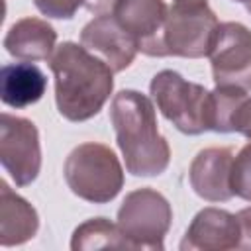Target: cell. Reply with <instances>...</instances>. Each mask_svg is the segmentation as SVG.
Returning <instances> with one entry per match:
<instances>
[{"label":"cell","instance_id":"cell-1","mask_svg":"<svg viewBox=\"0 0 251 251\" xmlns=\"http://www.w3.org/2000/svg\"><path fill=\"white\" fill-rule=\"evenodd\" d=\"M55 78V104L69 122L94 118L114 90V71L75 41H63L49 57Z\"/></svg>","mask_w":251,"mask_h":251},{"label":"cell","instance_id":"cell-2","mask_svg":"<svg viewBox=\"0 0 251 251\" xmlns=\"http://www.w3.org/2000/svg\"><path fill=\"white\" fill-rule=\"evenodd\" d=\"M110 122L126 171L133 176H157L171 163L169 141L159 133L155 104L139 90H120L110 102Z\"/></svg>","mask_w":251,"mask_h":251},{"label":"cell","instance_id":"cell-3","mask_svg":"<svg viewBox=\"0 0 251 251\" xmlns=\"http://www.w3.org/2000/svg\"><path fill=\"white\" fill-rule=\"evenodd\" d=\"M63 175L71 192L92 204H106L124 188L120 159L108 145L98 141L76 145L65 159Z\"/></svg>","mask_w":251,"mask_h":251},{"label":"cell","instance_id":"cell-4","mask_svg":"<svg viewBox=\"0 0 251 251\" xmlns=\"http://www.w3.org/2000/svg\"><path fill=\"white\" fill-rule=\"evenodd\" d=\"M149 92L159 112L186 135H200L208 129L210 90L198 82L182 78L176 71H159L149 84Z\"/></svg>","mask_w":251,"mask_h":251},{"label":"cell","instance_id":"cell-5","mask_svg":"<svg viewBox=\"0 0 251 251\" xmlns=\"http://www.w3.org/2000/svg\"><path fill=\"white\" fill-rule=\"evenodd\" d=\"M171 222L173 208L169 200L149 186L127 192L118 210V226L133 249H163Z\"/></svg>","mask_w":251,"mask_h":251},{"label":"cell","instance_id":"cell-6","mask_svg":"<svg viewBox=\"0 0 251 251\" xmlns=\"http://www.w3.org/2000/svg\"><path fill=\"white\" fill-rule=\"evenodd\" d=\"M220 22L206 6L171 4L163 27V57H208Z\"/></svg>","mask_w":251,"mask_h":251},{"label":"cell","instance_id":"cell-7","mask_svg":"<svg viewBox=\"0 0 251 251\" xmlns=\"http://www.w3.org/2000/svg\"><path fill=\"white\" fill-rule=\"evenodd\" d=\"M0 163L16 186H29L41 171L37 126L20 116H0Z\"/></svg>","mask_w":251,"mask_h":251},{"label":"cell","instance_id":"cell-8","mask_svg":"<svg viewBox=\"0 0 251 251\" xmlns=\"http://www.w3.org/2000/svg\"><path fill=\"white\" fill-rule=\"evenodd\" d=\"M208 57L216 86L251 90V29L247 25L239 22L220 24Z\"/></svg>","mask_w":251,"mask_h":251},{"label":"cell","instance_id":"cell-9","mask_svg":"<svg viewBox=\"0 0 251 251\" xmlns=\"http://www.w3.org/2000/svg\"><path fill=\"white\" fill-rule=\"evenodd\" d=\"M169 14L165 0H118L112 16L137 41L147 57H163V27Z\"/></svg>","mask_w":251,"mask_h":251},{"label":"cell","instance_id":"cell-10","mask_svg":"<svg viewBox=\"0 0 251 251\" xmlns=\"http://www.w3.org/2000/svg\"><path fill=\"white\" fill-rule=\"evenodd\" d=\"M80 45L102 59L114 73L126 71L139 51L137 41L120 25L112 14L96 16L90 20L80 31Z\"/></svg>","mask_w":251,"mask_h":251},{"label":"cell","instance_id":"cell-11","mask_svg":"<svg viewBox=\"0 0 251 251\" xmlns=\"http://www.w3.org/2000/svg\"><path fill=\"white\" fill-rule=\"evenodd\" d=\"M235 151L231 147H206L196 153L188 167L192 190L208 202H226L233 196L231 167Z\"/></svg>","mask_w":251,"mask_h":251},{"label":"cell","instance_id":"cell-12","mask_svg":"<svg viewBox=\"0 0 251 251\" xmlns=\"http://www.w3.org/2000/svg\"><path fill=\"white\" fill-rule=\"evenodd\" d=\"M239 243V224L235 214L222 208H204L200 210L182 241V251H227L237 249Z\"/></svg>","mask_w":251,"mask_h":251},{"label":"cell","instance_id":"cell-13","mask_svg":"<svg viewBox=\"0 0 251 251\" xmlns=\"http://www.w3.org/2000/svg\"><path fill=\"white\" fill-rule=\"evenodd\" d=\"M57 31L47 20L22 18L14 22L4 37L6 51L20 61H49L57 49Z\"/></svg>","mask_w":251,"mask_h":251},{"label":"cell","instance_id":"cell-14","mask_svg":"<svg viewBox=\"0 0 251 251\" xmlns=\"http://www.w3.org/2000/svg\"><path fill=\"white\" fill-rule=\"evenodd\" d=\"M39 229L37 210L6 180H0V245L14 247L29 241Z\"/></svg>","mask_w":251,"mask_h":251},{"label":"cell","instance_id":"cell-15","mask_svg":"<svg viewBox=\"0 0 251 251\" xmlns=\"http://www.w3.org/2000/svg\"><path fill=\"white\" fill-rule=\"evenodd\" d=\"M47 90L45 73L31 61L8 63L0 71V98L10 108H25L43 98Z\"/></svg>","mask_w":251,"mask_h":251},{"label":"cell","instance_id":"cell-16","mask_svg":"<svg viewBox=\"0 0 251 251\" xmlns=\"http://www.w3.org/2000/svg\"><path fill=\"white\" fill-rule=\"evenodd\" d=\"M73 251H96V249H133L129 239L120 229L118 222L108 218H90L76 226L71 237Z\"/></svg>","mask_w":251,"mask_h":251},{"label":"cell","instance_id":"cell-17","mask_svg":"<svg viewBox=\"0 0 251 251\" xmlns=\"http://www.w3.org/2000/svg\"><path fill=\"white\" fill-rule=\"evenodd\" d=\"M247 100V90L235 86H216L210 90L208 102V129L216 133H231L233 118Z\"/></svg>","mask_w":251,"mask_h":251},{"label":"cell","instance_id":"cell-18","mask_svg":"<svg viewBox=\"0 0 251 251\" xmlns=\"http://www.w3.org/2000/svg\"><path fill=\"white\" fill-rule=\"evenodd\" d=\"M231 188H233V196L251 202V139L233 157Z\"/></svg>","mask_w":251,"mask_h":251},{"label":"cell","instance_id":"cell-19","mask_svg":"<svg viewBox=\"0 0 251 251\" xmlns=\"http://www.w3.org/2000/svg\"><path fill=\"white\" fill-rule=\"evenodd\" d=\"M35 8L53 20H71L80 6H84V0H33Z\"/></svg>","mask_w":251,"mask_h":251},{"label":"cell","instance_id":"cell-20","mask_svg":"<svg viewBox=\"0 0 251 251\" xmlns=\"http://www.w3.org/2000/svg\"><path fill=\"white\" fill-rule=\"evenodd\" d=\"M239 224V243L237 249H251V206L235 214Z\"/></svg>","mask_w":251,"mask_h":251},{"label":"cell","instance_id":"cell-21","mask_svg":"<svg viewBox=\"0 0 251 251\" xmlns=\"http://www.w3.org/2000/svg\"><path fill=\"white\" fill-rule=\"evenodd\" d=\"M233 131L245 135L247 139H251V98L247 96V100L241 104V108L237 110L235 118H233Z\"/></svg>","mask_w":251,"mask_h":251},{"label":"cell","instance_id":"cell-22","mask_svg":"<svg viewBox=\"0 0 251 251\" xmlns=\"http://www.w3.org/2000/svg\"><path fill=\"white\" fill-rule=\"evenodd\" d=\"M116 2H118V0H84V8H86L90 14L104 16V14H112Z\"/></svg>","mask_w":251,"mask_h":251},{"label":"cell","instance_id":"cell-23","mask_svg":"<svg viewBox=\"0 0 251 251\" xmlns=\"http://www.w3.org/2000/svg\"><path fill=\"white\" fill-rule=\"evenodd\" d=\"M173 4H180V6H206L208 0H173Z\"/></svg>","mask_w":251,"mask_h":251},{"label":"cell","instance_id":"cell-24","mask_svg":"<svg viewBox=\"0 0 251 251\" xmlns=\"http://www.w3.org/2000/svg\"><path fill=\"white\" fill-rule=\"evenodd\" d=\"M245 8H247V12L251 14V0H245Z\"/></svg>","mask_w":251,"mask_h":251},{"label":"cell","instance_id":"cell-25","mask_svg":"<svg viewBox=\"0 0 251 251\" xmlns=\"http://www.w3.org/2000/svg\"><path fill=\"white\" fill-rule=\"evenodd\" d=\"M231 2H243L245 4V0H231Z\"/></svg>","mask_w":251,"mask_h":251}]
</instances>
